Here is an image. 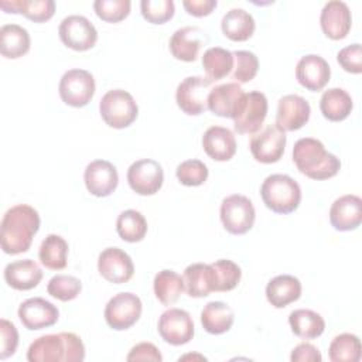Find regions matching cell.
Returning a JSON list of instances; mask_svg holds the SVG:
<instances>
[{
	"instance_id": "cell-1",
	"label": "cell",
	"mask_w": 362,
	"mask_h": 362,
	"mask_svg": "<svg viewBox=\"0 0 362 362\" xmlns=\"http://www.w3.org/2000/svg\"><path fill=\"white\" fill-rule=\"evenodd\" d=\"M40 215L37 209L27 204H18L6 211L1 219V249L7 255L28 252L34 235L40 229Z\"/></svg>"
},
{
	"instance_id": "cell-2",
	"label": "cell",
	"mask_w": 362,
	"mask_h": 362,
	"mask_svg": "<svg viewBox=\"0 0 362 362\" xmlns=\"http://www.w3.org/2000/svg\"><path fill=\"white\" fill-rule=\"evenodd\" d=\"M293 161L297 170L311 180H328L341 170L339 158L314 137H303L294 143Z\"/></svg>"
},
{
	"instance_id": "cell-3",
	"label": "cell",
	"mask_w": 362,
	"mask_h": 362,
	"mask_svg": "<svg viewBox=\"0 0 362 362\" xmlns=\"http://www.w3.org/2000/svg\"><path fill=\"white\" fill-rule=\"evenodd\" d=\"M27 359L28 362H82L85 345L74 332L47 334L31 342Z\"/></svg>"
},
{
	"instance_id": "cell-4",
	"label": "cell",
	"mask_w": 362,
	"mask_h": 362,
	"mask_svg": "<svg viewBox=\"0 0 362 362\" xmlns=\"http://www.w3.org/2000/svg\"><path fill=\"white\" fill-rule=\"evenodd\" d=\"M263 204L273 212L287 215L294 212L301 201L298 182L287 174H272L260 187Z\"/></svg>"
},
{
	"instance_id": "cell-5",
	"label": "cell",
	"mask_w": 362,
	"mask_h": 362,
	"mask_svg": "<svg viewBox=\"0 0 362 362\" xmlns=\"http://www.w3.org/2000/svg\"><path fill=\"white\" fill-rule=\"evenodd\" d=\"M99 112L109 127L124 129L137 119L139 106L127 90L112 89L102 96Z\"/></svg>"
},
{
	"instance_id": "cell-6",
	"label": "cell",
	"mask_w": 362,
	"mask_h": 362,
	"mask_svg": "<svg viewBox=\"0 0 362 362\" xmlns=\"http://www.w3.org/2000/svg\"><path fill=\"white\" fill-rule=\"evenodd\" d=\"M221 222L232 235H245L256 219V211L252 201L240 194H232L223 198L221 204Z\"/></svg>"
},
{
	"instance_id": "cell-7",
	"label": "cell",
	"mask_w": 362,
	"mask_h": 362,
	"mask_svg": "<svg viewBox=\"0 0 362 362\" xmlns=\"http://www.w3.org/2000/svg\"><path fill=\"white\" fill-rule=\"evenodd\" d=\"M95 78L86 69L74 68L66 71L58 85V92L64 103L72 107L86 106L95 95Z\"/></svg>"
},
{
	"instance_id": "cell-8",
	"label": "cell",
	"mask_w": 362,
	"mask_h": 362,
	"mask_svg": "<svg viewBox=\"0 0 362 362\" xmlns=\"http://www.w3.org/2000/svg\"><path fill=\"white\" fill-rule=\"evenodd\" d=\"M143 311L139 296L133 293H119L113 296L105 307V320L107 325L116 331H124L133 327Z\"/></svg>"
},
{
	"instance_id": "cell-9",
	"label": "cell",
	"mask_w": 362,
	"mask_h": 362,
	"mask_svg": "<svg viewBox=\"0 0 362 362\" xmlns=\"http://www.w3.org/2000/svg\"><path fill=\"white\" fill-rule=\"evenodd\" d=\"M58 35L64 45L74 51H88L98 41V31L95 25L79 14L65 17L58 27Z\"/></svg>"
},
{
	"instance_id": "cell-10",
	"label": "cell",
	"mask_w": 362,
	"mask_h": 362,
	"mask_svg": "<svg viewBox=\"0 0 362 362\" xmlns=\"http://www.w3.org/2000/svg\"><path fill=\"white\" fill-rule=\"evenodd\" d=\"M212 82L205 76H187L180 82L175 90V102L178 107L189 116H198L206 109V99L211 92Z\"/></svg>"
},
{
	"instance_id": "cell-11",
	"label": "cell",
	"mask_w": 362,
	"mask_h": 362,
	"mask_svg": "<svg viewBox=\"0 0 362 362\" xmlns=\"http://www.w3.org/2000/svg\"><path fill=\"white\" fill-rule=\"evenodd\" d=\"M157 329L160 337L174 346L188 344L195 332L189 313L181 308L165 310L158 318Z\"/></svg>"
},
{
	"instance_id": "cell-12",
	"label": "cell",
	"mask_w": 362,
	"mask_h": 362,
	"mask_svg": "<svg viewBox=\"0 0 362 362\" xmlns=\"http://www.w3.org/2000/svg\"><path fill=\"white\" fill-rule=\"evenodd\" d=\"M164 181V171L158 161L141 158L127 168V182L139 195H154L160 191Z\"/></svg>"
},
{
	"instance_id": "cell-13",
	"label": "cell",
	"mask_w": 362,
	"mask_h": 362,
	"mask_svg": "<svg viewBox=\"0 0 362 362\" xmlns=\"http://www.w3.org/2000/svg\"><path fill=\"white\" fill-rule=\"evenodd\" d=\"M286 143V132L280 130L276 124H270L262 132H257L252 136L249 147L256 161L263 164H272L277 163L283 157Z\"/></svg>"
},
{
	"instance_id": "cell-14",
	"label": "cell",
	"mask_w": 362,
	"mask_h": 362,
	"mask_svg": "<svg viewBox=\"0 0 362 362\" xmlns=\"http://www.w3.org/2000/svg\"><path fill=\"white\" fill-rule=\"evenodd\" d=\"M267 98L259 90L245 93L243 105L239 115L233 119L235 130L239 134H255L260 130L267 116Z\"/></svg>"
},
{
	"instance_id": "cell-15",
	"label": "cell",
	"mask_w": 362,
	"mask_h": 362,
	"mask_svg": "<svg viewBox=\"0 0 362 362\" xmlns=\"http://www.w3.org/2000/svg\"><path fill=\"white\" fill-rule=\"evenodd\" d=\"M245 92L236 82H228L211 89L206 99V109L219 117L235 119L243 105Z\"/></svg>"
},
{
	"instance_id": "cell-16",
	"label": "cell",
	"mask_w": 362,
	"mask_h": 362,
	"mask_svg": "<svg viewBox=\"0 0 362 362\" xmlns=\"http://www.w3.org/2000/svg\"><path fill=\"white\" fill-rule=\"evenodd\" d=\"M98 270L100 276L113 284L127 283L134 274L132 257L120 247H106L98 257Z\"/></svg>"
},
{
	"instance_id": "cell-17",
	"label": "cell",
	"mask_w": 362,
	"mask_h": 362,
	"mask_svg": "<svg viewBox=\"0 0 362 362\" xmlns=\"http://www.w3.org/2000/svg\"><path fill=\"white\" fill-rule=\"evenodd\" d=\"M17 314L21 324L30 331L51 327L59 318L58 308L42 297H33L23 301Z\"/></svg>"
},
{
	"instance_id": "cell-18",
	"label": "cell",
	"mask_w": 362,
	"mask_h": 362,
	"mask_svg": "<svg viewBox=\"0 0 362 362\" xmlns=\"http://www.w3.org/2000/svg\"><path fill=\"white\" fill-rule=\"evenodd\" d=\"M311 115L310 103L300 95H286L277 103L276 126L283 132L301 129Z\"/></svg>"
},
{
	"instance_id": "cell-19",
	"label": "cell",
	"mask_w": 362,
	"mask_h": 362,
	"mask_svg": "<svg viewBox=\"0 0 362 362\" xmlns=\"http://www.w3.org/2000/svg\"><path fill=\"white\" fill-rule=\"evenodd\" d=\"M86 189L99 198L110 195L119 184V174L116 167L107 160L90 161L83 173Z\"/></svg>"
},
{
	"instance_id": "cell-20",
	"label": "cell",
	"mask_w": 362,
	"mask_h": 362,
	"mask_svg": "<svg viewBox=\"0 0 362 362\" xmlns=\"http://www.w3.org/2000/svg\"><path fill=\"white\" fill-rule=\"evenodd\" d=\"M331 78L328 62L317 54L301 57L296 65V79L301 86L311 92H318L325 88Z\"/></svg>"
},
{
	"instance_id": "cell-21",
	"label": "cell",
	"mask_w": 362,
	"mask_h": 362,
	"mask_svg": "<svg viewBox=\"0 0 362 362\" xmlns=\"http://www.w3.org/2000/svg\"><path fill=\"white\" fill-rule=\"evenodd\" d=\"M320 25L328 38H345L352 25V16L348 4L341 0L327 1L320 14Z\"/></svg>"
},
{
	"instance_id": "cell-22",
	"label": "cell",
	"mask_w": 362,
	"mask_h": 362,
	"mask_svg": "<svg viewBox=\"0 0 362 362\" xmlns=\"http://www.w3.org/2000/svg\"><path fill=\"white\" fill-rule=\"evenodd\" d=\"M329 222L339 232L356 229L362 222V199L355 194L337 198L329 208Z\"/></svg>"
},
{
	"instance_id": "cell-23",
	"label": "cell",
	"mask_w": 362,
	"mask_h": 362,
	"mask_svg": "<svg viewBox=\"0 0 362 362\" xmlns=\"http://www.w3.org/2000/svg\"><path fill=\"white\" fill-rule=\"evenodd\" d=\"M202 148L215 161H229L236 153V139L232 130L211 126L202 136Z\"/></svg>"
},
{
	"instance_id": "cell-24",
	"label": "cell",
	"mask_w": 362,
	"mask_h": 362,
	"mask_svg": "<svg viewBox=\"0 0 362 362\" xmlns=\"http://www.w3.org/2000/svg\"><path fill=\"white\" fill-rule=\"evenodd\" d=\"M4 280L14 290H31L42 280V270L31 259L16 260L4 267Z\"/></svg>"
},
{
	"instance_id": "cell-25",
	"label": "cell",
	"mask_w": 362,
	"mask_h": 362,
	"mask_svg": "<svg viewBox=\"0 0 362 362\" xmlns=\"http://www.w3.org/2000/svg\"><path fill=\"white\" fill-rule=\"evenodd\" d=\"M202 31L198 27H181L170 38V51L175 59L192 62L202 47Z\"/></svg>"
},
{
	"instance_id": "cell-26",
	"label": "cell",
	"mask_w": 362,
	"mask_h": 362,
	"mask_svg": "<svg viewBox=\"0 0 362 362\" xmlns=\"http://www.w3.org/2000/svg\"><path fill=\"white\" fill-rule=\"evenodd\" d=\"M184 288L189 297L201 298L215 291V274L211 264L192 263L182 273Z\"/></svg>"
},
{
	"instance_id": "cell-27",
	"label": "cell",
	"mask_w": 362,
	"mask_h": 362,
	"mask_svg": "<svg viewBox=\"0 0 362 362\" xmlns=\"http://www.w3.org/2000/svg\"><path fill=\"white\" fill-rule=\"evenodd\" d=\"M301 296V283L291 274H279L266 286V298L274 308H284Z\"/></svg>"
},
{
	"instance_id": "cell-28",
	"label": "cell",
	"mask_w": 362,
	"mask_h": 362,
	"mask_svg": "<svg viewBox=\"0 0 362 362\" xmlns=\"http://www.w3.org/2000/svg\"><path fill=\"white\" fill-rule=\"evenodd\" d=\"M235 321L233 310L223 301H209L201 311V324L212 335L228 332Z\"/></svg>"
},
{
	"instance_id": "cell-29",
	"label": "cell",
	"mask_w": 362,
	"mask_h": 362,
	"mask_svg": "<svg viewBox=\"0 0 362 362\" xmlns=\"http://www.w3.org/2000/svg\"><path fill=\"white\" fill-rule=\"evenodd\" d=\"M28 31L18 24H4L0 28V52L4 58L17 59L30 51Z\"/></svg>"
},
{
	"instance_id": "cell-30",
	"label": "cell",
	"mask_w": 362,
	"mask_h": 362,
	"mask_svg": "<svg viewBox=\"0 0 362 362\" xmlns=\"http://www.w3.org/2000/svg\"><path fill=\"white\" fill-rule=\"evenodd\" d=\"M0 7L6 13H21L34 23H45L55 13L54 0H0Z\"/></svg>"
},
{
	"instance_id": "cell-31",
	"label": "cell",
	"mask_w": 362,
	"mask_h": 362,
	"mask_svg": "<svg viewBox=\"0 0 362 362\" xmlns=\"http://www.w3.org/2000/svg\"><path fill=\"white\" fill-rule=\"evenodd\" d=\"M221 28L226 38L240 42L249 40L253 35L256 24L253 16L246 10L230 8L222 17Z\"/></svg>"
},
{
	"instance_id": "cell-32",
	"label": "cell",
	"mask_w": 362,
	"mask_h": 362,
	"mask_svg": "<svg viewBox=\"0 0 362 362\" xmlns=\"http://www.w3.org/2000/svg\"><path fill=\"white\" fill-rule=\"evenodd\" d=\"M354 109L351 95L342 88H329L320 99V110L329 122H341L346 119Z\"/></svg>"
},
{
	"instance_id": "cell-33",
	"label": "cell",
	"mask_w": 362,
	"mask_h": 362,
	"mask_svg": "<svg viewBox=\"0 0 362 362\" xmlns=\"http://www.w3.org/2000/svg\"><path fill=\"white\" fill-rule=\"evenodd\" d=\"M288 324L294 335L304 339L318 338L325 329V321L321 314L308 308L291 311L288 315Z\"/></svg>"
},
{
	"instance_id": "cell-34",
	"label": "cell",
	"mask_w": 362,
	"mask_h": 362,
	"mask_svg": "<svg viewBox=\"0 0 362 362\" xmlns=\"http://www.w3.org/2000/svg\"><path fill=\"white\" fill-rule=\"evenodd\" d=\"M68 242L55 233H49L40 245L38 257L42 266L49 270H62L66 267Z\"/></svg>"
},
{
	"instance_id": "cell-35",
	"label": "cell",
	"mask_w": 362,
	"mask_h": 362,
	"mask_svg": "<svg viewBox=\"0 0 362 362\" xmlns=\"http://www.w3.org/2000/svg\"><path fill=\"white\" fill-rule=\"evenodd\" d=\"M205 78L212 83L225 78L233 68V54L222 47H211L202 55Z\"/></svg>"
},
{
	"instance_id": "cell-36",
	"label": "cell",
	"mask_w": 362,
	"mask_h": 362,
	"mask_svg": "<svg viewBox=\"0 0 362 362\" xmlns=\"http://www.w3.org/2000/svg\"><path fill=\"white\" fill-rule=\"evenodd\" d=\"M153 288L157 300L164 305L174 304L185 290L182 277L174 270L168 269L160 270L154 276Z\"/></svg>"
},
{
	"instance_id": "cell-37",
	"label": "cell",
	"mask_w": 362,
	"mask_h": 362,
	"mask_svg": "<svg viewBox=\"0 0 362 362\" xmlns=\"http://www.w3.org/2000/svg\"><path fill=\"white\" fill-rule=\"evenodd\" d=\"M116 230L123 240L136 243L144 239L147 233V221L141 212L136 209H126L120 212L116 219Z\"/></svg>"
},
{
	"instance_id": "cell-38",
	"label": "cell",
	"mask_w": 362,
	"mask_h": 362,
	"mask_svg": "<svg viewBox=\"0 0 362 362\" xmlns=\"http://www.w3.org/2000/svg\"><path fill=\"white\" fill-rule=\"evenodd\" d=\"M328 356L332 362H359L362 356L359 338L349 332L337 335L329 344Z\"/></svg>"
},
{
	"instance_id": "cell-39",
	"label": "cell",
	"mask_w": 362,
	"mask_h": 362,
	"mask_svg": "<svg viewBox=\"0 0 362 362\" xmlns=\"http://www.w3.org/2000/svg\"><path fill=\"white\" fill-rule=\"evenodd\" d=\"M211 266L215 274V291H230L240 281L242 270L235 262L219 259L211 263Z\"/></svg>"
},
{
	"instance_id": "cell-40",
	"label": "cell",
	"mask_w": 362,
	"mask_h": 362,
	"mask_svg": "<svg viewBox=\"0 0 362 362\" xmlns=\"http://www.w3.org/2000/svg\"><path fill=\"white\" fill-rule=\"evenodd\" d=\"M82 283L79 279L71 274H57L51 277L47 284V291L51 297L59 301H71L79 296Z\"/></svg>"
},
{
	"instance_id": "cell-41",
	"label": "cell",
	"mask_w": 362,
	"mask_h": 362,
	"mask_svg": "<svg viewBox=\"0 0 362 362\" xmlns=\"http://www.w3.org/2000/svg\"><path fill=\"white\" fill-rule=\"evenodd\" d=\"M233 54V79L236 83L250 82L259 69V59L256 54L246 49H239Z\"/></svg>"
},
{
	"instance_id": "cell-42",
	"label": "cell",
	"mask_w": 362,
	"mask_h": 362,
	"mask_svg": "<svg viewBox=\"0 0 362 362\" xmlns=\"http://www.w3.org/2000/svg\"><path fill=\"white\" fill-rule=\"evenodd\" d=\"M208 167L201 160H185L177 165L175 175L178 181L185 187L202 185L208 178Z\"/></svg>"
},
{
	"instance_id": "cell-43",
	"label": "cell",
	"mask_w": 362,
	"mask_h": 362,
	"mask_svg": "<svg viewBox=\"0 0 362 362\" xmlns=\"http://www.w3.org/2000/svg\"><path fill=\"white\" fill-rule=\"evenodd\" d=\"M130 0H95L93 10L106 23H119L130 13Z\"/></svg>"
},
{
	"instance_id": "cell-44",
	"label": "cell",
	"mask_w": 362,
	"mask_h": 362,
	"mask_svg": "<svg viewBox=\"0 0 362 362\" xmlns=\"http://www.w3.org/2000/svg\"><path fill=\"white\" fill-rule=\"evenodd\" d=\"M141 16L151 24H164L173 18L175 7L173 0H141Z\"/></svg>"
},
{
	"instance_id": "cell-45",
	"label": "cell",
	"mask_w": 362,
	"mask_h": 362,
	"mask_svg": "<svg viewBox=\"0 0 362 362\" xmlns=\"http://www.w3.org/2000/svg\"><path fill=\"white\" fill-rule=\"evenodd\" d=\"M337 61L342 66L344 71L349 74H361L362 72V48L361 44L355 42L346 45L339 49L337 54Z\"/></svg>"
},
{
	"instance_id": "cell-46",
	"label": "cell",
	"mask_w": 362,
	"mask_h": 362,
	"mask_svg": "<svg viewBox=\"0 0 362 362\" xmlns=\"http://www.w3.org/2000/svg\"><path fill=\"white\" fill-rule=\"evenodd\" d=\"M0 359L4 361L8 356L16 354V349L18 346V331L13 322L3 318L0 321Z\"/></svg>"
},
{
	"instance_id": "cell-47",
	"label": "cell",
	"mask_w": 362,
	"mask_h": 362,
	"mask_svg": "<svg viewBox=\"0 0 362 362\" xmlns=\"http://www.w3.org/2000/svg\"><path fill=\"white\" fill-rule=\"evenodd\" d=\"M126 359L132 361H151V362H161L163 356L158 348L151 342H140L134 345L130 352L127 354Z\"/></svg>"
},
{
	"instance_id": "cell-48",
	"label": "cell",
	"mask_w": 362,
	"mask_h": 362,
	"mask_svg": "<svg viewBox=\"0 0 362 362\" xmlns=\"http://www.w3.org/2000/svg\"><path fill=\"white\" fill-rule=\"evenodd\" d=\"M290 359L293 362H321L322 356L317 346L310 342H301L293 348Z\"/></svg>"
},
{
	"instance_id": "cell-49",
	"label": "cell",
	"mask_w": 362,
	"mask_h": 362,
	"mask_svg": "<svg viewBox=\"0 0 362 362\" xmlns=\"http://www.w3.org/2000/svg\"><path fill=\"white\" fill-rule=\"evenodd\" d=\"M216 0H184L182 6L188 14L194 17H205L209 16L216 7Z\"/></svg>"
}]
</instances>
